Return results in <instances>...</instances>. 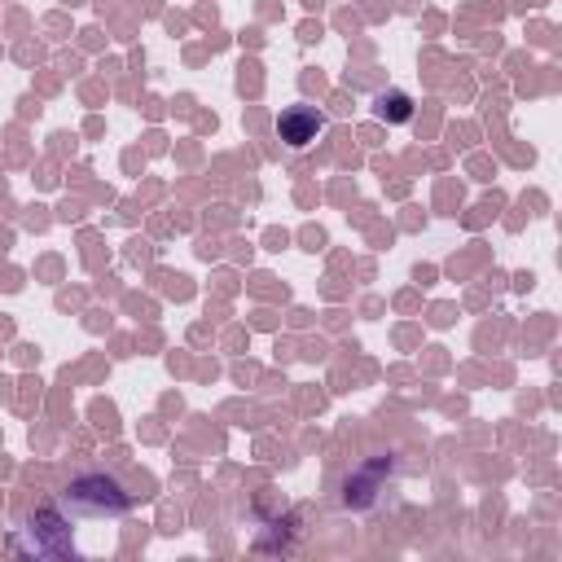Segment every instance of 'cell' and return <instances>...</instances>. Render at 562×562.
<instances>
[{"label":"cell","mask_w":562,"mask_h":562,"mask_svg":"<svg viewBox=\"0 0 562 562\" xmlns=\"http://www.w3.org/2000/svg\"><path fill=\"white\" fill-rule=\"evenodd\" d=\"M373 110H378V119H386V123H408V119H413V97H408V92H382V97L373 101Z\"/></svg>","instance_id":"obj_5"},{"label":"cell","mask_w":562,"mask_h":562,"mask_svg":"<svg viewBox=\"0 0 562 562\" xmlns=\"http://www.w3.org/2000/svg\"><path fill=\"white\" fill-rule=\"evenodd\" d=\"M400 483V461L391 452H378V457H364L347 479H342V505L356 509V514H369L386 501V492H395Z\"/></svg>","instance_id":"obj_2"},{"label":"cell","mask_w":562,"mask_h":562,"mask_svg":"<svg viewBox=\"0 0 562 562\" xmlns=\"http://www.w3.org/2000/svg\"><path fill=\"white\" fill-rule=\"evenodd\" d=\"M325 127H329V119H325L316 105H290V110H281V119H277V136H281L290 149H307Z\"/></svg>","instance_id":"obj_4"},{"label":"cell","mask_w":562,"mask_h":562,"mask_svg":"<svg viewBox=\"0 0 562 562\" xmlns=\"http://www.w3.org/2000/svg\"><path fill=\"white\" fill-rule=\"evenodd\" d=\"M22 531H26V549L40 553V558H61V553H70V527H66V518H61V505L35 509Z\"/></svg>","instance_id":"obj_3"},{"label":"cell","mask_w":562,"mask_h":562,"mask_svg":"<svg viewBox=\"0 0 562 562\" xmlns=\"http://www.w3.org/2000/svg\"><path fill=\"white\" fill-rule=\"evenodd\" d=\"M57 505L70 509V514H79V518H123L132 509V496H127V487L114 474L92 470V474L70 479L66 492L57 496Z\"/></svg>","instance_id":"obj_1"}]
</instances>
